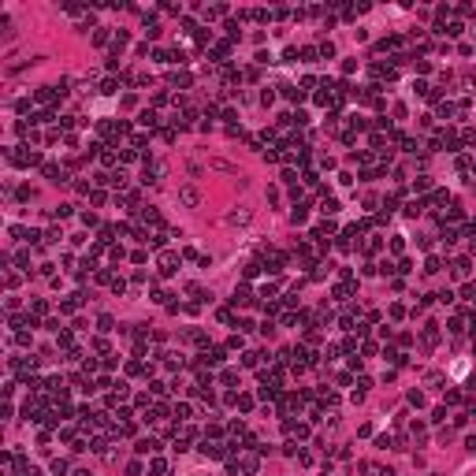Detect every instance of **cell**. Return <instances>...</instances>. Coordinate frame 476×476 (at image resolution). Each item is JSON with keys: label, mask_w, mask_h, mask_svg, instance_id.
I'll return each mask as SVG.
<instances>
[{"label": "cell", "mask_w": 476, "mask_h": 476, "mask_svg": "<svg viewBox=\"0 0 476 476\" xmlns=\"http://www.w3.org/2000/svg\"><path fill=\"white\" fill-rule=\"evenodd\" d=\"M227 223H231V227H246V223H250V208H242V205H238L234 212L227 216Z\"/></svg>", "instance_id": "cell-2"}, {"label": "cell", "mask_w": 476, "mask_h": 476, "mask_svg": "<svg viewBox=\"0 0 476 476\" xmlns=\"http://www.w3.org/2000/svg\"><path fill=\"white\" fill-rule=\"evenodd\" d=\"M179 201H183L186 208H194L197 201H201V194H197V186H183V190H179Z\"/></svg>", "instance_id": "cell-1"}, {"label": "cell", "mask_w": 476, "mask_h": 476, "mask_svg": "<svg viewBox=\"0 0 476 476\" xmlns=\"http://www.w3.org/2000/svg\"><path fill=\"white\" fill-rule=\"evenodd\" d=\"M160 264H164V272H171V264H175V253H164V257H160Z\"/></svg>", "instance_id": "cell-3"}]
</instances>
